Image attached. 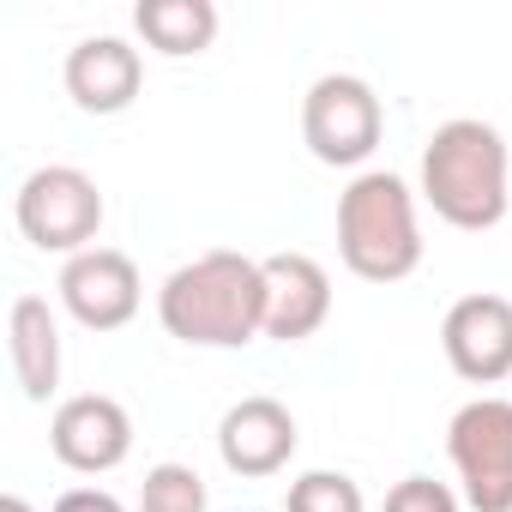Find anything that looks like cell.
<instances>
[{
    "label": "cell",
    "mask_w": 512,
    "mask_h": 512,
    "mask_svg": "<svg viewBox=\"0 0 512 512\" xmlns=\"http://www.w3.org/2000/svg\"><path fill=\"white\" fill-rule=\"evenodd\" d=\"M157 320L193 350H241L266 338V260L211 247L175 266L157 290Z\"/></svg>",
    "instance_id": "obj_1"
},
{
    "label": "cell",
    "mask_w": 512,
    "mask_h": 512,
    "mask_svg": "<svg viewBox=\"0 0 512 512\" xmlns=\"http://www.w3.org/2000/svg\"><path fill=\"white\" fill-rule=\"evenodd\" d=\"M422 199L452 229H470V235L494 229L512 205V151L500 127L476 115L434 127V139L422 145Z\"/></svg>",
    "instance_id": "obj_2"
},
{
    "label": "cell",
    "mask_w": 512,
    "mask_h": 512,
    "mask_svg": "<svg viewBox=\"0 0 512 512\" xmlns=\"http://www.w3.org/2000/svg\"><path fill=\"white\" fill-rule=\"evenodd\" d=\"M338 253L362 284H398L422 266L416 193L392 169H362L338 199Z\"/></svg>",
    "instance_id": "obj_3"
},
{
    "label": "cell",
    "mask_w": 512,
    "mask_h": 512,
    "mask_svg": "<svg viewBox=\"0 0 512 512\" xmlns=\"http://www.w3.org/2000/svg\"><path fill=\"white\" fill-rule=\"evenodd\" d=\"M13 217H19V235L43 253H79L97 247V229H103V193L85 169L73 163H49V169H31L19 199H13Z\"/></svg>",
    "instance_id": "obj_4"
},
{
    "label": "cell",
    "mask_w": 512,
    "mask_h": 512,
    "mask_svg": "<svg viewBox=\"0 0 512 512\" xmlns=\"http://www.w3.org/2000/svg\"><path fill=\"white\" fill-rule=\"evenodd\" d=\"M386 133V109L368 79L356 73H326L302 97V145L326 169H362Z\"/></svg>",
    "instance_id": "obj_5"
},
{
    "label": "cell",
    "mask_w": 512,
    "mask_h": 512,
    "mask_svg": "<svg viewBox=\"0 0 512 512\" xmlns=\"http://www.w3.org/2000/svg\"><path fill=\"white\" fill-rule=\"evenodd\" d=\"M446 452L476 512H512V398H470L446 428Z\"/></svg>",
    "instance_id": "obj_6"
},
{
    "label": "cell",
    "mask_w": 512,
    "mask_h": 512,
    "mask_svg": "<svg viewBox=\"0 0 512 512\" xmlns=\"http://www.w3.org/2000/svg\"><path fill=\"white\" fill-rule=\"evenodd\" d=\"M49 446L67 470L79 476H109L127 464L133 452V416L121 410V398L109 392H79V398H61L55 416H49Z\"/></svg>",
    "instance_id": "obj_7"
},
{
    "label": "cell",
    "mask_w": 512,
    "mask_h": 512,
    "mask_svg": "<svg viewBox=\"0 0 512 512\" xmlns=\"http://www.w3.org/2000/svg\"><path fill=\"white\" fill-rule=\"evenodd\" d=\"M440 350L458 380L470 386H500L512 380V302L506 296H458L440 320Z\"/></svg>",
    "instance_id": "obj_8"
},
{
    "label": "cell",
    "mask_w": 512,
    "mask_h": 512,
    "mask_svg": "<svg viewBox=\"0 0 512 512\" xmlns=\"http://www.w3.org/2000/svg\"><path fill=\"white\" fill-rule=\"evenodd\" d=\"M139 302H145V284L121 247H91L61 266V308L85 332H121L139 314Z\"/></svg>",
    "instance_id": "obj_9"
},
{
    "label": "cell",
    "mask_w": 512,
    "mask_h": 512,
    "mask_svg": "<svg viewBox=\"0 0 512 512\" xmlns=\"http://www.w3.org/2000/svg\"><path fill=\"white\" fill-rule=\"evenodd\" d=\"M296 416L278 404V398H241L223 410L217 422V452H223V470L260 482V476H278L290 458H296Z\"/></svg>",
    "instance_id": "obj_10"
},
{
    "label": "cell",
    "mask_w": 512,
    "mask_h": 512,
    "mask_svg": "<svg viewBox=\"0 0 512 512\" xmlns=\"http://www.w3.org/2000/svg\"><path fill=\"white\" fill-rule=\"evenodd\" d=\"M332 320V278L314 253H266V338L302 344Z\"/></svg>",
    "instance_id": "obj_11"
},
{
    "label": "cell",
    "mask_w": 512,
    "mask_h": 512,
    "mask_svg": "<svg viewBox=\"0 0 512 512\" xmlns=\"http://www.w3.org/2000/svg\"><path fill=\"white\" fill-rule=\"evenodd\" d=\"M61 79L85 115H121V109H133V97L145 85V61L127 37H85L67 49Z\"/></svg>",
    "instance_id": "obj_12"
},
{
    "label": "cell",
    "mask_w": 512,
    "mask_h": 512,
    "mask_svg": "<svg viewBox=\"0 0 512 512\" xmlns=\"http://www.w3.org/2000/svg\"><path fill=\"white\" fill-rule=\"evenodd\" d=\"M7 350H13V380L31 404H49L61 392V326L43 296H19L7 314Z\"/></svg>",
    "instance_id": "obj_13"
},
{
    "label": "cell",
    "mask_w": 512,
    "mask_h": 512,
    "mask_svg": "<svg viewBox=\"0 0 512 512\" xmlns=\"http://www.w3.org/2000/svg\"><path fill=\"white\" fill-rule=\"evenodd\" d=\"M133 25L139 37L169 55V61H187V55H205L211 37H217V7L211 0H139L133 7Z\"/></svg>",
    "instance_id": "obj_14"
},
{
    "label": "cell",
    "mask_w": 512,
    "mask_h": 512,
    "mask_svg": "<svg viewBox=\"0 0 512 512\" xmlns=\"http://www.w3.org/2000/svg\"><path fill=\"white\" fill-rule=\"evenodd\" d=\"M205 476L193 464H151L139 482V512H205Z\"/></svg>",
    "instance_id": "obj_15"
},
{
    "label": "cell",
    "mask_w": 512,
    "mask_h": 512,
    "mask_svg": "<svg viewBox=\"0 0 512 512\" xmlns=\"http://www.w3.org/2000/svg\"><path fill=\"white\" fill-rule=\"evenodd\" d=\"M284 512H368V500L344 470H308V476L290 482Z\"/></svg>",
    "instance_id": "obj_16"
},
{
    "label": "cell",
    "mask_w": 512,
    "mask_h": 512,
    "mask_svg": "<svg viewBox=\"0 0 512 512\" xmlns=\"http://www.w3.org/2000/svg\"><path fill=\"white\" fill-rule=\"evenodd\" d=\"M386 512H458V494L434 476H404V482H392Z\"/></svg>",
    "instance_id": "obj_17"
},
{
    "label": "cell",
    "mask_w": 512,
    "mask_h": 512,
    "mask_svg": "<svg viewBox=\"0 0 512 512\" xmlns=\"http://www.w3.org/2000/svg\"><path fill=\"white\" fill-rule=\"evenodd\" d=\"M55 512H127L109 488H67L61 500H55Z\"/></svg>",
    "instance_id": "obj_18"
},
{
    "label": "cell",
    "mask_w": 512,
    "mask_h": 512,
    "mask_svg": "<svg viewBox=\"0 0 512 512\" xmlns=\"http://www.w3.org/2000/svg\"><path fill=\"white\" fill-rule=\"evenodd\" d=\"M0 512H37V506H31L25 494H0Z\"/></svg>",
    "instance_id": "obj_19"
}]
</instances>
